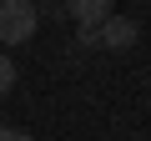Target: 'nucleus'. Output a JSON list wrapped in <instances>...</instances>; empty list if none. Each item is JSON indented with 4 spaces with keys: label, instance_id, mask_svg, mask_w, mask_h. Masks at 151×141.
<instances>
[{
    "label": "nucleus",
    "instance_id": "1",
    "mask_svg": "<svg viewBox=\"0 0 151 141\" xmlns=\"http://www.w3.org/2000/svg\"><path fill=\"white\" fill-rule=\"evenodd\" d=\"M40 30V5L35 0H0V45H25Z\"/></svg>",
    "mask_w": 151,
    "mask_h": 141
},
{
    "label": "nucleus",
    "instance_id": "2",
    "mask_svg": "<svg viewBox=\"0 0 151 141\" xmlns=\"http://www.w3.org/2000/svg\"><path fill=\"white\" fill-rule=\"evenodd\" d=\"M136 35H141V30H136V20H126V15H106V20H101V45H106V50H131Z\"/></svg>",
    "mask_w": 151,
    "mask_h": 141
},
{
    "label": "nucleus",
    "instance_id": "3",
    "mask_svg": "<svg viewBox=\"0 0 151 141\" xmlns=\"http://www.w3.org/2000/svg\"><path fill=\"white\" fill-rule=\"evenodd\" d=\"M70 20H106L111 15V0H60Z\"/></svg>",
    "mask_w": 151,
    "mask_h": 141
},
{
    "label": "nucleus",
    "instance_id": "4",
    "mask_svg": "<svg viewBox=\"0 0 151 141\" xmlns=\"http://www.w3.org/2000/svg\"><path fill=\"white\" fill-rule=\"evenodd\" d=\"M5 91H15V60L5 55V45H0V96Z\"/></svg>",
    "mask_w": 151,
    "mask_h": 141
}]
</instances>
